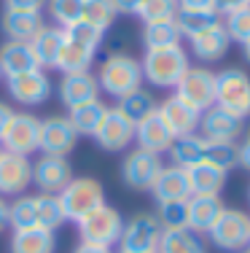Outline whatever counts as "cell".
<instances>
[{
  "label": "cell",
  "mask_w": 250,
  "mask_h": 253,
  "mask_svg": "<svg viewBox=\"0 0 250 253\" xmlns=\"http://www.w3.org/2000/svg\"><path fill=\"white\" fill-rule=\"evenodd\" d=\"M103 30L86 25V22H75V25L65 27V43L59 51L57 68L62 73H83L89 65L94 62V54L103 46Z\"/></svg>",
  "instance_id": "6da1fadb"
},
{
  "label": "cell",
  "mask_w": 250,
  "mask_h": 253,
  "mask_svg": "<svg viewBox=\"0 0 250 253\" xmlns=\"http://www.w3.org/2000/svg\"><path fill=\"white\" fill-rule=\"evenodd\" d=\"M143 68V81L153 84L159 89H175L180 84V78L186 76V70L191 68L188 54L180 43L167 46V49H151L145 51V57L140 59Z\"/></svg>",
  "instance_id": "7a4b0ae2"
},
{
  "label": "cell",
  "mask_w": 250,
  "mask_h": 253,
  "mask_svg": "<svg viewBox=\"0 0 250 253\" xmlns=\"http://www.w3.org/2000/svg\"><path fill=\"white\" fill-rule=\"evenodd\" d=\"M97 84L105 94L110 97H124V94L135 92V89L143 86V68L140 59L129 57V54H110V57L103 59L97 70Z\"/></svg>",
  "instance_id": "3957f363"
},
{
  "label": "cell",
  "mask_w": 250,
  "mask_h": 253,
  "mask_svg": "<svg viewBox=\"0 0 250 253\" xmlns=\"http://www.w3.org/2000/svg\"><path fill=\"white\" fill-rule=\"evenodd\" d=\"M215 105L242 122L250 116V76L245 70L226 68L215 73Z\"/></svg>",
  "instance_id": "277c9868"
},
{
  "label": "cell",
  "mask_w": 250,
  "mask_h": 253,
  "mask_svg": "<svg viewBox=\"0 0 250 253\" xmlns=\"http://www.w3.org/2000/svg\"><path fill=\"white\" fill-rule=\"evenodd\" d=\"M78 224V234H81V243H92V245H105V248H113L118 245V237H121V229H124V218L116 208L110 205H100L94 208L92 213H86Z\"/></svg>",
  "instance_id": "5b68a950"
},
{
  "label": "cell",
  "mask_w": 250,
  "mask_h": 253,
  "mask_svg": "<svg viewBox=\"0 0 250 253\" xmlns=\"http://www.w3.org/2000/svg\"><path fill=\"white\" fill-rule=\"evenodd\" d=\"M57 197L62 202V210H65V218L68 221H81L86 213H92L94 208H100L105 202L103 183L94 178H73Z\"/></svg>",
  "instance_id": "8992f818"
},
{
  "label": "cell",
  "mask_w": 250,
  "mask_h": 253,
  "mask_svg": "<svg viewBox=\"0 0 250 253\" xmlns=\"http://www.w3.org/2000/svg\"><path fill=\"white\" fill-rule=\"evenodd\" d=\"M207 237L213 240V245L229 253H240L250 245V215L245 210L237 208H226L221 213V218L213 224V229L207 232Z\"/></svg>",
  "instance_id": "52a82bcc"
},
{
  "label": "cell",
  "mask_w": 250,
  "mask_h": 253,
  "mask_svg": "<svg viewBox=\"0 0 250 253\" xmlns=\"http://www.w3.org/2000/svg\"><path fill=\"white\" fill-rule=\"evenodd\" d=\"M162 240V224L153 213H138L124 221L121 237H118V253H156Z\"/></svg>",
  "instance_id": "ba28073f"
},
{
  "label": "cell",
  "mask_w": 250,
  "mask_h": 253,
  "mask_svg": "<svg viewBox=\"0 0 250 253\" xmlns=\"http://www.w3.org/2000/svg\"><path fill=\"white\" fill-rule=\"evenodd\" d=\"M38 143H40V119L33 116V113L14 111L3 137H0V148L19 156H30L38 151Z\"/></svg>",
  "instance_id": "9c48e42d"
},
{
  "label": "cell",
  "mask_w": 250,
  "mask_h": 253,
  "mask_svg": "<svg viewBox=\"0 0 250 253\" xmlns=\"http://www.w3.org/2000/svg\"><path fill=\"white\" fill-rule=\"evenodd\" d=\"M162 167H164V162L159 154L135 148V151H129L121 162V180L132 191H151V186H153V180L159 178Z\"/></svg>",
  "instance_id": "30bf717a"
},
{
  "label": "cell",
  "mask_w": 250,
  "mask_h": 253,
  "mask_svg": "<svg viewBox=\"0 0 250 253\" xmlns=\"http://www.w3.org/2000/svg\"><path fill=\"white\" fill-rule=\"evenodd\" d=\"M175 94L199 113L207 111L215 105V73L207 68H188L180 84L175 86Z\"/></svg>",
  "instance_id": "8fae6325"
},
{
  "label": "cell",
  "mask_w": 250,
  "mask_h": 253,
  "mask_svg": "<svg viewBox=\"0 0 250 253\" xmlns=\"http://www.w3.org/2000/svg\"><path fill=\"white\" fill-rule=\"evenodd\" d=\"M5 86H8V97L14 102H19V105H25V108L43 105V102L51 97V78L40 68L5 78Z\"/></svg>",
  "instance_id": "7c38bea8"
},
{
  "label": "cell",
  "mask_w": 250,
  "mask_h": 253,
  "mask_svg": "<svg viewBox=\"0 0 250 253\" xmlns=\"http://www.w3.org/2000/svg\"><path fill=\"white\" fill-rule=\"evenodd\" d=\"M73 180V167L68 156H49L40 154V159L33 162V186L38 194H59Z\"/></svg>",
  "instance_id": "4fadbf2b"
},
{
  "label": "cell",
  "mask_w": 250,
  "mask_h": 253,
  "mask_svg": "<svg viewBox=\"0 0 250 253\" xmlns=\"http://www.w3.org/2000/svg\"><path fill=\"white\" fill-rule=\"evenodd\" d=\"M78 135H75L73 124L68 122V116H49L40 119V143L38 151L49 156H68L73 154Z\"/></svg>",
  "instance_id": "5bb4252c"
},
{
  "label": "cell",
  "mask_w": 250,
  "mask_h": 253,
  "mask_svg": "<svg viewBox=\"0 0 250 253\" xmlns=\"http://www.w3.org/2000/svg\"><path fill=\"white\" fill-rule=\"evenodd\" d=\"M33 183V162L30 156L3 151L0 154V197H19Z\"/></svg>",
  "instance_id": "9a60e30c"
},
{
  "label": "cell",
  "mask_w": 250,
  "mask_h": 253,
  "mask_svg": "<svg viewBox=\"0 0 250 253\" xmlns=\"http://www.w3.org/2000/svg\"><path fill=\"white\" fill-rule=\"evenodd\" d=\"M199 129H202V137L210 143H237L245 126H242V119H237L229 111L213 105L207 111H202Z\"/></svg>",
  "instance_id": "2e32d148"
},
{
  "label": "cell",
  "mask_w": 250,
  "mask_h": 253,
  "mask_svg": "<svg viewBox=\"0 0 250 253\" xmlns=\"http://www.w3.org/2000/svg\"><path fill=\"white\" fill-rule=\"evenodd\" d=\"M94 140H97V146L103 151H110V154L124 151V148H129L135 143V124L127 116H121L116 108H108Z\"/></svg>",
  "instance_id": "e0dca14e"
},
{
  "label": "cell",
  "mask_w": 250,
  "mask_h": 253,
  "mask_svg": "<svg viewBox=\"0 0 250 253\" xmlns=\"http://www.w3.org/2000/svg\"><path fill=\"white\" fill-rule=\"evenodd\" d=\"M159 116L167 124V129L172 132V137H186V135H196L202 113L188 102H183L178 94H172V97L159 102Z\"/></svg>",
  "instance_id": "ac0fdd59"
},
{
  "label": "cell",
  "mask_w": 250,
  "mask_h": 253,
  "mask_svg": "<svg viewBox=\"0 0 250 253\" xmlns=\"http://www.w3.org/2000/svg\"><path fill=\"white\" fill-rule=\"evenodd\" d=\"M59 100L68 108H78L83 102L100 100V84L89 70L83 73H65L62 81H59Z\"/></svg>",
  "instance_id": "d6986e66"
},
{
  "label": "cell",
  "mask_w": 250,
  "mask_h": 253,
  "mask_svg": "<svg viewBox=\"0 0 250 253\" xmlns=\"http://www.w3.org/2000/svg\"><path fill=\"white\" fill-rule=\"evenodd\" d=\"M135 140H138V148L143 151H151V154H167L172 146V132L167 129V124L159 116V108L156 113H151L148 119H143L140 124H135Z\"/></svg>",
  "instance_id": "ffe728a7"
},
{
  "label": "cell",
  "mask_w": 250,
  "mask_h": 253,
  "mask_svg": "<svg viewBox=\"0 0 250 253\" xmlns=\"http://www.w3.org/2000/svg\"><path fill=\"white\" fill-rule=\"evenodd\" d=\"M191 41V51L196 59H202V62H218L221 57H226V51H229L231 46V38L229 33H226L223 22H218V25L202 30V33H196Z\"/></svg>",
  "instance_id": "44dd1931"
},
{
  "label": "cell",
  "mask_w": 250,
  "mask_h": 253,
  "mask_svg": "<svg viewBox=\"0 0 250 253\" xmlns=\"http://www.w3.org/2000/svg\"><path fill=\"white\" fill-rule=\"evenodd\" d=\"M62 43H65V30L51 27V25H43L33 38H30V49H33V57H35V62H38L40 70L57 68Z\"/></svg>",
  "instance_id": "7402d4cb"
},
{
  "label": "cell",
  "mask_w": 250,
  "mask_h": 253,
  "mask_svg": "<svg viewBox=\"0 0 250 253\" xmlns=\"http://www.w3.org/2000/svg\"><path fill=\"white\" fill-rule=\"evenodd\" d=\"M226 210V205L221 202V197H207V194H191L188 197V229L191 232H210L213 224L221 218V213Z\"/></svg>",
  "instance_id": "603a6c76"
},
{
  "label": "cell",
  "mask_w": 250,
  "mask_h": 253,
  "mask_svg": "<svg viewBox=\"0 0 250 253\" xmlns=\"http://www.w3.org/2000/svg\"><path fill=\"white\" fill-rule=\"evenodd\" d=\"M188 186H191V194H207V197H221V189L226 186L229 170L213 165V162H199V165L188 167Z\"/></svg>",
  "instance_id": "cb8c5ba5"
},
{
  "label": "cell",
  "mask_w": 250,
  "mask_h": 253,
  "mask_svg": "<svg viewBox=\"0 0 250 253\" xmlns=\"http://www.w3.org/2000/svg\"><path fill=\"white\" fill-rule=\"evenodd\" d=\"M151 194L156 197V202H172V200H188L191 197V186H188V175L183 167H162L159 178L153 180Z\"/></svg>",
  "instance_id": "d4e9b609"
},
{
  "label": "cell",
  "mask_w": 250,
  "mask_h": 253,
  "mask_svg": "<svg viewBox=\"0 0 250 253\" xmlns=\"http://www.w3.org/2000/svg\"><path fill=\"white\" fill-rule=\"evenodd\" d=\"M35 68H38V62H35L27 41H5L0 46V73H3V78L27 73Z\"/></svg>",
  "instance_id": "484cf974"
},
{
  "label": "cell",
  "mask_w": 250,
  "mask_h": 253,
  "mask_svg": "<svg viewBox=\"0 0 250 253\" xmlns=\"http://www.w3.org/2000/svg\"><path fill=\"white\" fill-rule=\"evenodd\" d=\"M11 253H54L57 251V234L40 226L16 229L8 243Z\"/></svg>",
  "instance_id": "4316f807"
},
{
  "label": "cell",
  "mask_w": 250,
  "mask_h": 253,
  "mask_svg": "<svg viewBox=\"0 0 250 253\" xmlns=\"http://www.w3.org/2000/svg\"><path fill=\"white\" fill-rule=\"evenodd\" d=\"M105 113H108V105L100 100H92V102H83L78 108H70L68 113V122L73 124L75 135H83V137H94L100 129V124H103Z\"/></svg>",
  "instance_id": "83f0119b"
},
{
  "label": "cell",
  "mask_w": 250,
  "mask_h": 253,
  "mask_svg": "<svg viewBox=\"0 0 250 253\" xmlns=\"http://www.w3.org/2000/svg\"><path fill=\"white\" fill-rule=\"evenodd\" d=\"M0 27L8 35V41H27L30 43V38L43 27V16L30 14V11H5Z\"/></svg>",
  "instance_id": "f1b7e54d"
},
{
  "label": "cell",
  "mask_w": 250,
  "mask_h": 253,
  "mask_svg": "<svg viewBox=\"0 0 250 253\" xmlns=\"http://www.w3.org/2000/svg\"><path fill=\"white\" fill-rule=\"evenodd\" d=\"M205 148H207V140L202 135H186V137H175L167 154H170L175 167L188 170V167L205 162Z\"/></svg>",
  "instance_id": "f546056e"
},
{
  "label": "cell",
  "mask_w": 250,
  "mask_h": 253,
  "mask_svg": "<svg viewBox=\"0 0 250 253\" xmlns=\"http://www.w3.org/2000/svg\"><path fill=\"white\" fill-rule=\"evenodd\" d=\"M156 108H159V102L156 97H153L148 89H135V92H129V94H124V97H118V105H116V111L121 113V116H127L132 124H140L143 119H148L151 113H156Z\"/></svg>",
  "instance_id": "4dcf8cb0"
},
{
  "label": "cell",
  "mask_w": 250,
  "mask_h": 253,
  "mask_svg": "<svg viewBox=\"0 0 250 253\" xmlns=\"http://www.w3.org/2000/svg\"><path fill=\"white\" fill-rule=\"evenodd\" d=\"M156 253H205V243L191 229H162Z\"/></svg>",
  "instance_id": "1f68e13d"
},
{
  "label": "cell",
  "mask_w": 250,
  "mask_h": 253,
  "mask_svg": "<svg viewBox=\"0 0 250 253\" xmlns=\"http://www.w3.org/2000/svg\"><path fill=\"white\" fill-rule=\"evenodd\" d=\"M62 224H68V218H65L59 197L57 194H35V226L57 232Z\"/></svg>",
  "instance_id": "d6a6232c"
},
{
  "label": "cell",
  "mask_w": 250,
  "mask_h": 253,
  "mask_svg": "<svg viewBox=\"0 0 250 253\" xmlns=\"http://www.w3.org/2000/svg\"><path fill=\"white\" fill-rule=\"evenodd\" d=\"M180 30H178L175 19L170 22H153V25L143 27V46L145 51L151 49H167V46H178L180 43Z\"/></svg>",
  "instance_id": "836d02e7"
},
{
  "label": "cell",
  "mask_w": 250,
  "mask_h": 253,
  "mask_svg": "<svg viewBox=\"0 0 250 253\" xmlns=\"http://www.w3.org/2000/svg\"><path fill=\"white\" fill-rule=\"evenodd\" d=\"M218 22L221 19H218L215 11H178V16H175V25L183 38H194L196 33L218 25Z\"/></svg>",
  "instance_id": "e575fe53"
},
{
  "label": "cell",
  "mask_w": 250,
  "mask_h": 253,
  "mask_svg": "<svg viewBox=\"0 0 250 253\" xmlns=\"http://www.w3.org/2000/svg\"><path fill=\"white\" fill-rule=\"evenodd\" d=\"M156 221L162 229H188V200L156 202Z\"/></svg>",
  "instance_id": "d590c367"
},
{
  "label": "cell",
  "mask_w": 250,
  "mask_h": 253,
  "mask_svg": "<svg viewBox=\"0 0 250 253\" xmlns=\"http://www.w3.org/2000/svg\"><path fill=\"white\" fill-rule=\"evenodd\" d=\"M116 8L110 0H83V11H81V22L97 27V30H108L116 22Z\"/></svg>",
  "instance_id": "8d00e7d4"
},
{
  "label": "cell",
  "mask_w": 250,
  "mask_h": 253,
  "mask_svg": "<svg viewBox=\"0 0 250 253\" xmlns=\"http://www.w3.org/2000/svg\"><path fill=\"white\" fill-rule=\"evenodd\" d=\"M8 226L14 232L35 226V194H19L8 202Z\"/></svg>",
  "instance_id": "74e56055"
},
{
  "label": "cell",
  "mask_w": 250,
  "mask_h": 253,
  "mask_svg": "<svg viewBox=\"0 0 250 253\" xmlns=\"http://www.w3.org/2000/svg\"><path fill=\"white\" fill-rule=\"evenodd\" d=\"M138 16L143 25H153V22H170L178 16V0H143Z\"/></svg>",
  "instance_id": "f35d334b"
},
{
  "label": "cell",
  "mask_w": 250,
  "mask_h": 253,
  "mask_svg": "<svg viewBox=\"0 0 250 253\" xmlns=\"http://www.w3.org/2000/svg\"><path fill=\"white\" fill-rule=\"evenodd\" d=\"M49 14L54 16L57 27H70L75 22H81V11H83V0H49Z\"/></svg>",
  "instance_id": "ab89813d"
},
{
  "label": "cell",
  "mask_w": 250,
  "mask_h": 253,
  "mask_svg": "<svg viewBox=\"0 0 250 253\" xmlns=\"http://www.w3.org/2000/svg\"><path fill=\"white\" fill-rule=\"evenodd\" d=\"M223 27H226V33H229L231 41H237V43L245 46L250 41V5L234 11V14H226Z\"/></svg>",
  "instance_id": "60d3db41"
},
{
  "label": "cell",
  "mask_w": 250,
  "mask_h": 253,
  "mask_svg": "<svg viewBox=\"0 0 250 253\" xmlns=\"http://www.w3.org/2000/svg\"><path fill=\"white\" fill-rule=\"evenodd\" d=\"M205 159L218 165V167H223V170H231L237 165V143H210L207 140Z\"/></svg>",
  "instance_id": "b9f144b4"
},
{
  "label": "cell",
  "mask_w": 250,
  "mask_h": 253,
  "mask_svg": "<svg viewBox=\"0 0 250 253\" xmlns=\"http://www.w3.org/2000/svg\"><path fill=\"white\" fill-rule=\"evenodd\" d=\"M49 0H5V11H30V14H40V8Z\"/></svg>",
  "instance_id": "7bdbcfd3"
},
{
  "label": "cell",
  "mask_w": 250,
  "mask_h": 253,
  "mask_svg": "<svg viewBox=\"0 0 250 253\" xmlns=\"http://www.w3.org/2000/svg\"><path fill=\"white\" fill-rule=\"evenodd\" d=\"M178 11H215V0H178Z\"/></svg>",
  "instance_id": "ee69618b"
},
{
  "label": "cell",
  "mask_w": 250,
  "mask_h": 253,
  "mask_svg": "<svg viewBox=\"0 0 250 253\" xmlns=\"http://www.w3.org/2000/svg\"><path fill=\"white\" fill-rule=\"evenodd\" d=\"M245 5H250V0H215V14L226 16V14H234V11L245 8Z\"/></svg>",
  "instance_id": "f6af8a7d"
},
{
  "label": "cell",
  "mask_w": 250,
  "mask_h": 253,
  "mask_svg": "<svg viewBox=\"0 0 250 253\" xmlns=\"http://www.w3.org/2000/svg\"><path fill=\"white\" fill-rule=\"evenodd\" d=\"M113 8H116V14H138L143 0H110Z\"/></svg>",
  "instance_id": "bcb514c9"
},
{
  "label": "cell",
  "mask_w": 250,
  "mask_h": 253,
  "mask_svg": "<svg viewBox=\"0 0 250 253\" xmlns=\"http://www.w3.org/2000/svg\"><path fill=\"white\" fill-rule=\"evenodd\" d=\"M237 165H240L242 170L250 172V140L237 143Z\"/></svg>",
  "instance_id": "7dc6e473"
},
{
  "label": "cell",
  "mask_w": 250,
  "mask_h": 253,
  "mask_svg": "<svg viewBox=\"0 0 250 253\" xmlns=\"http://www.w3.org/2000/svg\"><path fill=\"white\" fill-rule=\"evenodd\" d=\"M11 116H14V108H11L8 102L0 100V137H3V132H5V126H8Z\"/></svg>",
  "instance_id": "c3c4849f"
},
{
  "label": "cell",
  "mask_w": 250,
  "mask_h": 253,
  "mask_svg": "<svg viewBox=\"0 0 250 253\" xmlns=\"http://www.w3.org/2000/svg\"><path fill=\"white\" fill-rule=\"evenodd\" d=\"M73 253H113V248H105V245H92V243H78Z\"/></svg>",
  "instance_id": "681fc988"
},
{
  "label": "cell",
  "mask_w": 250,
  "mask_h": 253,
  "mask_svg": "<svg viewBox=\"0 0 250 253\" xmlns=\"http://www.w3.org/2000/svg\"><path fill=\"white\" fill-rule=\"evenodd\" d=\"M8 229V202H5V197H0V232H5Z\"/></svg>",
  "instance_id": "f907efd6"
},
{
  "label": "cell",
  "mask_w": 250,
  "mask_h": 253,
  "mask_svg": "<svg viewBox=\"0 0 250 253\" xmlns=\"http://www.w3.org/2000/svg\"><path fill=\"white\" fill-rule=\"evenodd\" d=\"M245 57H248V62H250V41L245 43Z\"/></svg>",
  "instance_id": "816d5d0a"
},
{
  "label": "cell",
  "mask_w": 250,
  "mask_h": 253,
  "mask_svg": "<svg viewBox=\"0 0 250 253\" xmlns=\"http://www.w3.org/2000/svg\"><path fill=\"white\" fill-rule=\"evenodd\" d=\"M240 253H250V245H248V248H245V251H240Z\"/></svg>",
  "instance_id": "f5cc1de1"
},
{
  "label": "cell",
  "mask_w": 250,
  "mask_h": 253,
  "mask_svg": "<svg viewBox=\"0 0 250 253\" xmlns=\"http://www.w3.org/2000/svg\"><path fill=\"white\" fill-rule=\"evenodd\" d=\"M248 140H250V129H248Z\"/></svg>",
  "instance_id": "db71d44e"
},
{
  "label": "cell",
  "mask_w": 250,
  "mask_h": 253,
  "mask_svg": "<svg viewBox=\"0 0 250 253\" xmlns=\"http://www.w3.org/2000/svg\"><path fill=\"white\" fill-rule=\"evenodd\" d=\"M0 81H3V73H0Z\"/></svg>",
  "instance_id": "11a10c76"
},
{
  "label": "cell",
  "mask_w": 250,
  "mask_h": 253,
  "mask_svg": "<svg viewBox=\"0 0 250 253\" xmlns=\"http://www.w3.org/2000/svg\"><path fill=\"white\" fill-rule=\"evenodd\" d=\"M248 200H250V191H248Z\"/></svg>",
  "instance_id": "9f6ffc18"
},
{
  "label": "cell",
  "mask_w": 250,
  "mask_h": 253,
  "mask_svg": "<svg viewBox=\"0 0 250 253\" xmlns=\"http://www.w3.org/2000/svg\"><path fill=\"white\" fill-rule=\"evenodd\" d=\"M0 154H3V148H0Z\"/></svg>",
  "instance_id": "6f0895ef"
}]
</instances>
